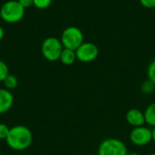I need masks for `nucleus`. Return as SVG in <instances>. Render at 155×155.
<instances>
[{
  "instance_id": "nucleus-1",
  "label": "nucleus",
  "mask_w": 155,
  "mask_h": 155,
  "mask_svg": "<svg viewBox=\"0 0 155 155\" xmlns=\"http://www.w3.org/2000/svg\"><path fill=\"white\" fill-rule=\"evenodd\" d=\"M5 141L11 149L15 151H24L31 145L33 134L26 126L15 125L10 128Z\"/></svg>"
},
{
  "instance_id": "nucleus-2",
  "label": "nucleus",
  "mask_w": 155,
  "mask_h": 155,
  "mask_svg": "<svg viewBox=\"0 0 155 155\" xmlns=\"http://www.w3.org/2000/svg\"><path fill=\"white\" fill-rule=\"evenodd\" d=\"M25 9L17 0H9L5 2L0 7V17L8 24L20 22L25 16Z\"/></svg>"
},
{
  "instance_id": "nucleus-3",
  "label": "nucleus",
  "mask_w": 155,
  "mask_h": 155,
  "mask_svg": "<svg viewBox=\"0 0 155 155\" xmlns=\"http://www.w3.org/2000/svg\"><path fill=\"white\" fill-rule=\"evenodd\" d=\"M60 40L64 48L75 51L84 43V34L76 26H68L63 31Z\"/></svg>"
},
{
  "instance_id": "nucleus-4",
  "label": "nucleus",
  "mask_w": 155,
  "mask_h": 155,
  "mask_svg": "<svg viewBox=\"0 0 155 155\" xmlns=\"http://www.w3.org/2000/svg\"><path fill=\"white\" fill-rule=\"evenodd\" d=\"M63 50L64 46L61 43V40L54 36L45 38L41 45V52L43 56L50 62L59 60Z\"/></svg>"
},
{
  "instance_id": "nucleus-5",
  "label": "nucleus",
  "mask_w": 155,
  "mask_h": 155,
  "mask_svg": "<svg viewBox=\"0 0 155 155\" xmlns=\"http://www.w3.org/2000/svg\"><path fill=\"white\" fill-rule=\"evenodd\" d=\"M128 150L125 143L116 138L104 140L97 151L98 155H127Z\"/></svg>"
},
{
  "instance_id": "nucleus-6",
  "label": "nucleus",
  "mask_w": 155,
  "mask_h": 155,
  "mask_svg": "<svg viewBox=\"0 0 155 155\" xmlns=\"http://www.w3.org/2000/svg\"><path fill=\"white\" fill-rule=\"evenodd\" d=\"M76 58L83 63H90L95 60L99 54L98 46L90 42H84L76 50Z\"/></svg>"
},
{
  "instance_id": "nucleus-7",
  "label": "nucleus",
  "mask_w": 155,
  "mask_h": 155,
  "mask_svg": "<svg viewBox=\"0 0 155 155\" xmlns=\"http://www.w3.org/2000/svg\"><path fill=\"white\" fill-rule=\"evenodd\" d=\"M130 141L136 146H144L153 141V131L145 126L134 127L130 133Z\"/></svg>"
},
{
  "instance_id": "nucleus-8",
  "label": "nucleus",
  "mask_w": 155,
  "mask_h": 155,
  "mask_svg": "<svg viewBox=\"0 0 155 155\" xmlns=\"http://www.w3.org/2000/svg\"><path fill=\"white\" fill-rule=\"evenodd\" d=\"M127 123L134 127H139L143 126L145 124V118H144V114L136 108L130 109L125 115Z\"/></svg>"
},
{
  "instance_id": "nucleus-9",
  "label": "nucleus",
  "mask_w": 155,
  "mask_h": 155,
  "mask_svg": "<svg viewBox=\"0 0 155 155\" xmlns=\"http://www.w3.org/2000/svg\"><path fill=\"white\" fill-rule=\"evenodd\" d=\"M14 104V96L7 89H0V114L10 110Z\"/></svg>"
},
{
  "instance_id": "nucleus-10",
  "label": "nucleus",
  "mask_w": 155,
  "mask_h": 155,
  "mask_svg": "<svg viewBox=\"0 0 155 155\" xmlns=\"http://www.w3.org/2000/svg\"><path fill=\"white\" fill-rule=\"evenodd\" d=\"M76 54L74 50H71L68 48H64V50L62 51V54L60 55L59 60L61 61V63L64 65H71L73 64L75 60H76Z\"/></svg>"
},
{
  "instance_id": "nucleus-11",
  "label": "nucleus",
  "mask_w": 155,
  "mask_h": 155,
  "mask_svg": "<svg viewBox=\"0 0 155 155\" xmlns=\"http://www.w3.org/2000/svg\"><path fill=\"white\" fill-rule=\"evenodd\" d=\"M144 118H145V124H147L150 126L155 127V103H153L147 106L145 111L143 112Z\"/></svg>"
},
{
  "instance_id": "nucleus-12",
  "label": "nucleus",
  "mask_w": 155,
  "mask_h": 155,
  "mask_svg": "<svg viewBox=\"0 0 155 155\" xmlns=\"http://www.w3.org/2000/svg\"><path fill=\"white\" fill-rule=\"evenodd\" d=\"M4 85L5 87V89L7 90H14L17 87L18 85V79L15 75L14 74H8L6 76V78L4 80Z\"/></svg>"
},
{
  "instance_id": "nucleus-13",
  "label": "nucleus",
  "mask_w": 155,
  "mask_h": 155,
  "mask_svg": "<svg viewBox=\"0 0 155 155\" xmlns=\"http://www.w3.org/2000/svg\"><path fill=\"white\" fill-rule=\"evenodd\" d=\"M155 84L150 81L149 79L145 80L142 84H141V92L144 94H150L154 92Z\"/></svg>"
},
{
  "instance_id": "nucleus-14",
  "label": "nucleus",
  "mask_w": 155,
  "mask_h": 155,
  "mask_svg": "<svg viewBox=\"0 0 155 155\" xmlns=\"http://www.w3.org/2000/svg\"><path fill=\"white\" fill-rule=\"evenodd\" d=\"M9 74V69L7 64L0 60V82H4V80L6 78V76Z\"/></svg>"
},
{
  "instance_id": "nucleus-15",
  "label": "nucleus",
  "mask_w": 155,
  "mask_h": 155,
  "mask_svg": "<svg viewBox=\"0 0 155 155\" xmlns=\"http://www.w3.org/2000/svg\"><path fill=\"white\" fill-rule=\"evenodd\" d=\"M52 4V0H34V5L38 9H46Z\"/></svg>"
},
{
  "instance_id": "nucleus-16",
  "label": "nucleus",
  "mask_w": 155,
  "mask_h": 155,
  "mask_svg": "<svg viewBox=\"0 0 155 155\" xmlns=\"http://www.w3.org/2000/svg\"><path fill=\"white\" fill-rule=\"evenodd\" d=\"M147 76L150 81L155 84V60L152 61L147 68Z\"/></svg>"
},
{
  "instance_id": "nucleus-17",
  "label": "nucleus",
  "mask_w": 155,
  "mask_h": 155,
  "mask_svg": "<svg viewBox=\"0 0 155 155\" xmlns=\"http://www.w3.org/2000/svg\"><path fill=\"white\" fill-rule=\"evenodd\" d=\"M10 128L5 124H0V139L1 140H5L8 136Z\"/></svg>"
},
{
  "instance_id": "nucleus-18",
  "label": "nucleus",
  "mask_w": 155,
  "mask_h": 155,
  "mask_svg": "<svg viewBox=\"0 0 155 155\" xmlns=\"http://www.w3.org/2000/svg\"><path fill=\"white\" fill-rule=\"evenodd\" d=\"M140 3L145 8L152 9L155 7V0H140Z\"/></svg>"
},
{
  "instance_id": "nucleus-19",
  "label": "nucleus",
  "mask_w": 155,
  "mask_h": 155,
  "mask_svg": "<svg viewBox=\"0 0 155 155\" xmlns=\"http://www.w3.org/2000/svg\"><path fill=\"white\" fill-rule=\"evenodd\" d=\"M17 1L20 3V5H21L25 9L29 8V7H31L32 5H34V0H17Z\"/></svg>"
},
{
  "instance_id": "nucleus-20",
  "label": "nucleus",
  "mask_w": 155,
  "mask_h": 155,
  "mask_svg": "<svg viewBox=\"0 0 155 155\" xmlns=\"http://www.w3.org/2000/svg\"><path fill=\"white\" fill-rule=\"evenodd\" d=\"M5 36V31H4V28L0 25V41L4 38Z\"/></svg>"
},
{
  "instance_id": "nucleus-21",
  "label": "nucleus",
  "mask_w": 155,
  "mask_h": 155,
  "mask_svg": "<svg viewBox=\"0 0 155 155\" xmlns=\"http://www.w3.org/2000/svg\"><path fill=\"white\" fill-rule=\"evenodd\" d=\"M153 141L155 143V127L153 130Z\"/></svg>"
},
{
  "instance_id": "nucleus-22",
  "label": "nucleus",
  "mask_w": 155,
  "mask_h": 155,
  "mask_svg": "<svg viewBox=\"0 0 155 155\" xmlns=\"http://www.w3.org/2000/svg\"><path fill=\"white\" fill-rule=\"evenodd\" d=\"M127 155H140L139 153H128Z\"/></svg>"
},
{
  "instance_id": "nucleus-23",
  "label": "nucleus",
  "mask_w": 155,
  "mask_h": 155,
  "mask_svg": "<svg viewBox=\"0 0 155 155\" xmlns=\"http://www.w3.org/2000/svg\"><path fill=\"white\" fill-rule=\"evenodd\" d=\"M149 155H155V153H151V154H149Z\"/></svg>"
},
{
  "instance_id": "nucleus-24",
  "label": "nucleus",
  "mask_w": 155,
  "mask_h": 155,
  "mask_svg": "<svg viewBox=\"0 0 155 155\" xmlns=\"http://www.w3.org/2000/svg\"><path fill=\"white\" fill-rule=\"evenodd\" d=\"M153 94H154V95H155V89H154V92H153Z\"/></svg>"
}]
</instances>
